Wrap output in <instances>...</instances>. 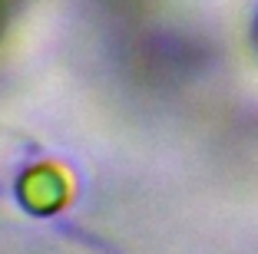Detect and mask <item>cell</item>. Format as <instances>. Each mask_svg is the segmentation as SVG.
Wrapping results in <instances>:
<instances>
[{
  "mask_svg": "<svg viewBox=\"0 0 258 254\" xmlns=\"http://www.w3.org/2000/svg\"><path fill=\"white\" fill-rule=\"evenodd\" d=\"M70 195V182L63 168L56 165H37L20 179V202L37 215H50V211L63 208Z\"/></svg>",
  "mask_w": 258,
  "mask_h": 254,
  "instance_id": "1",
  "label": "cell"
},
{
  "mask_svg": "<svg viewBox=\"0 0 258 254\" xmlns=\"http://www.w3.org/2000/svg\"><path fill=\"white\" fill-rule=\"evenodd\" d=\"M14 10H17V0H0V37L7 33V27H10V17H14Z\"/></svg>",
  "mask_w": 258,
  "mask_h": 254,
  "instance_id": "2",
  "label": "cell"
}]
</instances>
